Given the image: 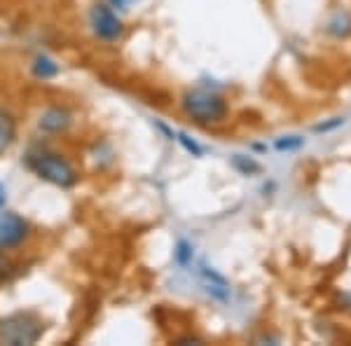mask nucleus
I'll use <instances>...</instances> for the list:
<instances>
[{
	"instance_id": "1",
	"label": "nucleus",
	"mask_w": 351,
	"mask_h": 346,
	"mask_svg": "<svg viewBox=\"0 0 351 346\" xmlns=\"http://www.w3.org/2000/svg\"><path fill=\"white\" fill-rule=\"evenodd\" d=\"M26 164L38 178L47 180L56 187H73L77 183V171L71 162L66 160L61 152H54V150H31L26 155Z\"/></svg>"
},
{
	"instance_id": "2",
	"label": "nucleus",
	"mask_w": 351,
	"mask_h": 346,
	"mask_svg": "<svg viewBox=\"0 0 351 346\" xmlns=\"http://www.w3.org/2000/svg\"><path fill=\"white\" fill-rule=\"evenodd\" d=\"M45 332V321L36 311H14L0 319V344L28 346L36 344Z\"/></svg>"
},
{
	"instance_id": "3",
	"label": "nucleus",
	"mask_w": 351,
	"mask_h": 346,
	"mask_svg": "<svg viewBox=\"0 0 351 346\" xmlns=\"http://www.w3.org/2000/svg\"><path fill=\"white\" fill-rule=\"evenodd\" d=\"M183 110L185 115L199 124H216L223 122L225 115H228V103L223 101V96L213 92L192 89L183 96Z\"/></svg>"
},
{
	"instance_id": "4",
	"label": "nucleus",
	"mask_w": 351,
	"mask_h": 346,
	"mask_svg": "<svg viewBox=\"0 0 351 346\" xmlns=\"http://www.w3.org/2000/svg\"><path fill=\"white\" fill-rule=\"evenodd\" d=\"M89 26H92L94 36L106 42H115L124 36L122 19L117 16L115 10L104 3L92 5V10H89Z\"/></svg>"
},
{
	"instance_id": "5",
	"label": "nucleus",
	"mask_w": 351,
	"mask_h": 346,
	"mask_svg": "<svg viewBox=\"0 0 351 346\" xmlns=\"http://www.w3.org/2000/svg\"><path fill=\"white\" fill-rule=\"evenodd\" d=\"M28 223L21 215L12 211L0 215V251H12V248L21 246L28 236Z\"/></svg>"
},
{
	"instance_id": "6",
	"label": "nucleus",
	"mask_w": 351,
	"mask_h": 346,
	"mask_svg": "<svg viewBox=\"0 0 351 346\" xmlns=\"http://www.w3.org/2000/svg\"><path fill=\"white\" fill-rule=\"evenodd\" d=\"M71 122H73V115L66 110V108H49V110H45L40 117V129L43 132H49V134H61L71 127Z\"/></svg>"
},
{
	"instance_id": "7",
	"label": "nucleus",
	"mask_w": 351,
	"mask_h": 346,
	"mask_svg": "<svg viewBox=\"0 0 351 346\" xmlns=\"http://www.w3.org/2000/svg\"><path fill=\"white\" fill-rule=\"evenodd\" d=\"M14 140H16V120L12 117V112L0 108V155H5L14 145Z\"/></svg>"
},
{
	"instance_id": "8",
	"label": "nucleus",
	"mask_w": 351,
	"mask_h": 346,
	"mask_svg": "<svg viewBox=\"0 0 351 346\" xmlns=\"http://www.w3.org/2000/svg\"><path fill=\"white\" fill-rule=\"evenodd\" d=\"M59 64L52 61L49 56H38L36 61H33V75L40 77V80H49V77H56L59 75Z\"/></svg>"
},
{
	"instance_id": "9",
	"label": "nucleus",
	"mask_w": 351,
	"mask_h": 346,
	"mask_svg": "<svg viewBox=\"0 0 351 346\" xmlns=\"http://www.w3.org/2000/svg\"><path fill=\"white\" fill-rule=\"evenodd\" d=\"M14 274H16V264H14L10 258H5V255H0V281H10V279H14Z\"/></svg>"
},
{
	"instance_id": "10",
	"label": "nucleus",
	"mask_w": 351,
	"mask_h": 346,
	"mask_svg": "<svg viewBox=\"0 0 351 346\" xmlns=\"http://www.w3.org/2000/svg\"><path fill=\"white\" fill-rule=\"evenodd\" d=\"M134 3H136V0H110L112 10H129Z\"/></svg>"
},
{
	"instance_id": "11",
	"label": "nucleus",
	"mask_w": 351,
	"mask_h": 346,
	"mask_svg": "<svg viewBox=\"0 0 351 346\" xmlns=\"http://www.w3.org/2000/svg\"><path fill=\"white\" fill-rule=\"evenodd\" d=\"M300 143H302L300 138H295V140H279L276 147H279V150H291V147H298Z\"/></svg>"
},
{
	"instance_id": "12",
	"label": "nucleus",
	"mask_w": 351,
	"mask_h": 346,
	"mask_svg": "<svg viewBox=\"0 0 351 346\" xmlns=\"http://www.w3.org/2000/svg\"><path fill=\"white\" fill-rule=\"evenodd\" d=\"M5 199H8V192H5V187L0 185V211H3V206H5Z\"/></svg>"
}]
</instances>
